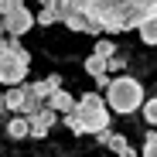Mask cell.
<instances>
[{
	"instance_id": "6da1fadb",
	"label": "cell",
	"mask_w": 157,
	"mask_h": 157,
	"mask_svg": "<svg viewBox=\"0 0 157 157\" xmlns=\"http://www.w3.org/2000/svg\"><path fill=\"white\" fill-rule=\"evenodd\" d=\"M75 10L92 17L106 34H120L130 28H140L147 17H154L157 0H72V14Z\"/></svg>"
},
{
	"instance_id": "7a4b0ae2",
	"label": "cell",
	"mask_w": 157,
	"mask_h": 157,
	"mask_svg": "<svg viewBox=\"0 0 157 157\" xmlns=\"http://www.w3.org/2000/svg\"><path fill=\"white\" fill-rule=\"evenodd\" d=\"M109 102H102L99 92H86L82 99L75 102V109L65 113V126L72 130V133H96L99 140H106L109 133Z\"/></svg>"
},
{
	"instance_id": "3957f363",
	"label": "cell",
	"mask_w": 157,
	"mask_h": 157,
	"mask_svg": "<svg viewBox=\"0 0 157 157\" xmlns=\"http://www.w3.org/2000/svg\"><path fill=\"white\" fill-rule=\"evenodd\" d=\"M28 72H31V55L21 48L17 38L7 34L0 44V78H4V86H21Z\"/></svg>"
},
{
	"instance_id": "277c9868",
	"label": "cell",
	"mask_w": 157,
	"mask_h": 157,
	"mask_svg": "<svg viewBox=\"0 0 157 157\" xmlns=\"http://www.w3.org/2000/svg\"><path fill=\"white\" fill-rule=\"evenodd\" d=\"M106 102L113 106V113H137L144 106V86L130 75H120V78H109L106 86Z\"/></svg>"
},
{
	"instance_id": "5b68a950",
	"label": "cell",
	"mask_w": 157,
	"mask_h": 157,
	"mask_svg": "<svg viewBox=\"0 0 157 157\" xmlns=\"http://www.w3.org/2000/svg\"><path fill=\"white\" fill-rule=\"evenodd\" d=\"M0 24H4V34H10V38H21V34H28L34 24H38V17L28 10V4L24 0H0Z\"/></svg>"
},
{
	"instance_id": "8992f818",
	"label": "cell",
	"mask_w": 157,
	"mask_h": 157,
	"mask_svg": "<svg viewBox=\"0 0 157 157\" xmlns=\"http://www.w3.org/2000/svg\"><path fill=\"white\" fill-rule=\"evenodd\" d=\"M55 116L58 109H51V106H41L38 113H31V137H48V130L55 126Z\"/></svg>"
},
{
	"instance_id": "52a82bcc",
	"label": "cell",
	"mask_w": 157,
	"mask_h": 157,
	"mask_svg": "<svg viewBox=\"0 0 157 157\" xmlns=\"http://www.w3.org/2000/svg\"><path fill=\"white\" fill-rule=\"evenodd\" d=\"M86 72L96 78L99 86H109V58L99 55V51H92V55L86 58Z\"/></svg>"
},
{
	"instance_id": "ba28073f",
	"label": "cell",
	"mask_w": 157,
	"mask_h": 157,
	"mask_svg": "<svg viewBox=\"0 0 157 157\" xmlns=\"http://www.w3.org/2000/svg\"><path fill=\"white\" fill-rule=\"evenodd\" d=\"M7 137H10V140H24V137H31V116H28V113H17V116L7 123Z\"/></svg>"
},
{
	"instance_id": "9c48e42d",
	"label": "cell",
	"mask_w": 157,
	"mask_h": 157,
	"mask_svg": "<svg viewBox=\"0 0 157 157\" xmlns=\"http://www.w3.org/2000/svg\"><path fill=\"white\" fill-rule=\"evenodd\" d=\"M4 109H7V113H24V82H21V86H7V92H4Z\"/></svg>"
},
{
	"instance_id": "30bf717a",
	"label": "cell",
	"mask_w": 157,
	"mask_h": 157,
	"mask_svg": "<svg viewBox=\"0 0 157 157\" xmlns=\"http://www.w3.org/2000/svg\"><path fill=\"white\" fill-rule=\"evenodd\" d=\"M48 106H51V109H58V113H72V109H75V99H72V96L58 86L55 92L48 96Z\"/></svg>"
},
{
	"instance_id": "8fae6325",
	"label": "cell",
	"mask_w": 157,
	"mask_h": 157,
	"mask_svg": "<svg viewBox=\"0 0 157 157\" xmlns=\"http://www.w3.org/2000/svg\"><path fill=\"white\" fill-rule=\"evenodd\" d=\"M137 31H140V41H144V44H157V14H154V17H147Z\"/></svg>"
},
{
	"instance_id": "7c38bea8",
	"label": "cell",
	"mask_w": 157,
	"mask_h": 157,
	"mask_svg": "<svg viewBox=\"0 0 157 157\" xmlns=\"http://www.w3.org/2000/svg\"><path fill=\"white\" fill-rule=\"evenodd\" d=\"M106 147L116 150V154H123V157H133V147H130V140L120 137V133H109V137H106Z\"/></svg>"
},
{
	"instance_id": "4fadbf2b",
	"label": "cell",
	"mask_w": 157,
	"mask_h": 157,
	"mask_svg": "<svg viewBox=\"0 0 157 157\" xmlns=\"http://www.w3.org/2000/svg\"><path fill=\"white\" fill-rule=\"evenodd\" d=\"M34 86H38V89H41V96L48 99L51 92H55V89L62 86V75H48V78H41V82H34Z\"/></svg>"
},
{
	"instance_id": "5bb4252c",
	"label": "cell",
	"mask_w": 157,
	"mask_h": 157,
	"mask_svg": "<svg viewBox=\"0 0 157 157\" xmlns=\"http://www.w3.org/2000/svg\"><path fill=\"white\" fill-rule=\"evenodd\" d=\"M144 120H147L150 126H157V96L144 102Z\"/></svg>"
},
{
	"instance_id": "9a60e30c",
	"label": "cell",
	"mask_w": 157,
	"mask_h": 157,
	"mask_svg": "<svg viewBox=\"0 0 157 157\" xmlns=\"http://www.w3.org/2000/svg\"><path fill=\"white\" fill-rule=\"evenodd\" d=\"M96 51H99V55H106V58H113V55H116V44H113L109 38H102V41H96Z\"/></svg>"
},
{
	"instance_id": "2e32d148",
	"label": "cell",
	"mask_w": 157,
	"mask_h": 157,
	"mask_svg": "<svg viewBox=\"0 0 157 157\" xmlns=\"http://www.w3.org/2000/svg\"><path fill=\"white\" fill-rule=\"evenodd\" d=\"M38 24H44V28H51V24H58L55 10H51V7H41V14H38Z\"/></svg>"
},
{
	"instance_id": "e0dca14e",
	"label": "cell",
	"mask_w": 157,
	"mask_h": 157,
	"mask_svg": "<svg viewBox=\"0 0 157 157\" xmlns=\"http://www.w3.org/2000/svg\"><path fill=\"white\" fill-rule=\"evenodd\" d=\"M144 157H157V133H147V140H144Z\"/></svg>"
}]
</instances>
